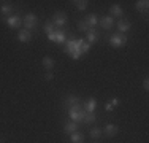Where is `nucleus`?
<instances>
[{
  "label": "nucleus",
  "instance_id": "nucleus-1",
  "mask_svg": "<svg viewBox=\"0 0 149 143\" xmlns=\"http://www.w3.org/2000/svg\"><path fill=\"white\" fill-rule=\"evenodd\" d=\"M84 38H74L73 35H70L68 38H67L65 41V48H63V51H65V54H72L74 51H81V45H83Z\"/></svg>",
  "mask_w": 149,
  "mask_h": 143
},
{
  "label": "nucleus",
  "instance_id": "nucleus-2",
  "mask_svg": "<svg viewBox=\"0 0 149 143\" xmlns=\"http://www.w3.org/2000/svg\"><path fill=\"white\" fill-rule=\"evenodd\" d=\"M68 116L70 119L73 121V123L79 124L84 121V116H86V111L83 110V105H79V103H76V105L70 107L68 108Z\"/></svg>",
  "mask_w": 149,
  "mask_h": 143
},
{
  "label": "nucleus",
  "instance_id": "nucleus-3",
  "mask_svg": "<svg viewBox=\"0 0 149 143\" xmlns=\"http://www.w3.org/2000/svg\"><path fill=\"white\" fill-rule=\"evenodd\" d=\"M127 41H129V38H127V35L125 34H114V35H111V37L108 38V43H109V46H113V48H124V46L127 45Z\"/></svg>",
  "mask_w": 149,
  "mask_h": 143
},
{
  "label": "nucleus",
  "instance_id": "nucleus-4",
  "mask_svg": "<svg viewBox=\"0 0 149 143\" xmlns=\"http://www.w3.org/2000/svg\"><path fill=\"white\" fill-rule=\"evenodd\" d=\"M22 26L26 30H35L38 26V18L35 16L33 13H26L24 14V19H22Z\"/></svg>",
  "mask_w": 149,
  "mask_h": 143
},
{
  "label": "nucleus",
  "instance_id": "nucleus-5",
  "mask_svg": "<svg viewBox=\"0 0 149 143\" xmlns=\"http://www.w3.org/2000/svg\"><path fill=\"white\" fill-rule=\"evenodd\" d=\"M67 22H68V19H67V13H63V11H56L54 13V16H52V24H54L57 29L65 27Z\"/></svg>",
  "mask_w": 149,
  "mask_h": 143
},
{
  "label": "nucleus",
  "instance_id": "nucleus-6",
  "mask_svg": "<svg viewBox=\"0 0 149 143\" xmlns=\"http://www.w3.org/2000/svg\"><path fill=\"white\" fill-rule=\"evenodd\" d=\"M5 22H6V26L11 27V29H19L22 26V19H21V16H17V14H13V16L6 18Z\"/></svg>",
  "mask_w": 149,
  "mask_h": 143
},
{
  "label": "nucleus",
  "instance_id": "nucleus-7",
  "mask_svg": "<svg viewBox=\"0 0 149 143\" xmlns=\"http://www.w3.org/2000/svg\"><path fill=\"white\" fill-rule=\"evenodd\" d=\"M98 26L102 29H105V30H109V29L114 27V18L111 16H102V19L98 21Z\"/></svg>",
  "mask_w": 149,
  "mask_h": 143
},
{
  "label": "nucleus",
  "instance_id": "nucleus-8",
  "mask_svg": "<svg viewBox=\"0 0 149 143\" xmlns=\"http://www.w3.org/2000/svg\"><path fill=\"white\" fill-rule=\"evenodd\" d=\"M102 132L106 135V137H114V135H118V132H119V127L116 126V124H113V123H109V124H106V126L102 129Z\"/></svg>",
  "mask_w": 149,
  "mask_h": 143
},
{
  "label": "nucleus",
  "instance_id": "nucleus-9",
  "mask_svg": "<svg viewBox=\"0 0 149 143\" xmlns=\"http://www.w3.org/2000/svg\"><path fill=\"white\" fill-rule=\"evenodd\" d=\"M95 108H97V100H95L94 97H89L87 100H84L83 103V110L86 113H94Z\"/></svg>",
  "mask_w": 149,
  "mask_h": 143
},
{
  "label": "nucleus",
  "instance_id": "nucleus-10",
  "mask_svg": "<svg viewBox=\"0 0 149 143\" xmlns=\"http://www.w3.org/2000/svg\"><path fill=\"white\" fill-rule=\"evenodd\" d=\"M98 38H100V34H98V32L95 30V29H91L89 32H86V38H84V40H86V41L92 46L94 43H97V41H98Z\"/></svg>",
  "mask_w": 149,
  "mask_h": 143
},
{
  "label": "nucleus",
  "instance_id": "nucleus-11",
  "mask_svg": "<svg viewBox=\"0 0 149 143\" xmlns=\"http://www.w3.org/2000/svg\"><path fill=\"white\" fill-rule=\"evenodd\" d=\"M13 11H15V8H13V5H10V3H3V5L0 6V14H2L3 21H5L6 18L13 16Z\"/></svg>",
  "mask_w": 149,
  "mask_h": 143
},
{
  "label": "nucleus",
  "instance_id": "nucleus-12",
  "mask_svg": "<svg viewBox=\"0 0 149 143\" xmlns=\"http://www.w3.org/2000/svg\"><path fill=\"white\" fill-rule=\"evenodd\" d=\"M17 40L21 43H29L32 40V32L26 30V29H19V32H17Z\"/></svg>",
  "mask_w": 149,
  "mask_h": 143
},
{
  "label": "nucleus",
  "instance_id": "nucleus-13",
  "mask_svg": "<svg viewBox=\"0 0 149 143\" xmlns=\"http://www.w3.org/2000/svg\"><path fill=\"white\" fill-rule=\"evenodd\" d=\"M83 21L87 24V26H89V29H95V27L98 26V18H97V14H95V13L87 14V16L84 18Z\"/></svg>",
  "mask_w": 149,
  "mask_h": 143
},
{
  "label": "nucleus",
  "instance_id": "nucleus-14",
  "mask_svg": "<svg viewBox=\"0 0 149 143\" xmlns=\"http://www.w3.org/2000/svg\"><path fill=\"white\" fill-rule=\"evenodd\" d=\"M67 38H68V35H67L65 30H62V29H56V43H57V45H65Z\"/></svg>",
  "mask_w": 149,
  "mask_h": 143
},
{
  "label": "nucleus",
  "instance_id": "nucleus-15",
  "mask_svg": "<svg viewBox=\"0 0 149 143\" xmlns=\"http://www.w3.org/2000/svg\"><path fill=\"white\" fill-rule=\"evenodd\" d=\"M109 16H111V18H122V16H124L122 6L118 5V3H114V5L109 8Z\"/></svg>",
  "mask_w": 149,
  "mask_h": 143
},
{
  "label": "nucleus",
  "instance_id": "nucleus-16",
  "mask_svg": "<svg viewBox=\"0 0 149 143\" xmlns=\"http://www.w3.org/2000/svg\"><path fill=\"white\" fill-rule=\"evenodd\" d=\"M116 26L119 29V34H127V32L130 30V27H132V22H130V21H125V19H120Z\"/></svg>",
  "mask_w": 149,
  "mask_h": 143
},
{
  "label": "nucleus",
  "instance_id": "nucleus-17",
  "mask_svg": "<svg viewBox=\"0 0 149 143\" xmlns=\"http://www.w3.org/2000/svg\"><path fill=\"white\" fill-rule=\"evenodd\" d=\"M76 103H79V99H78L76 95H67L65 100H63V108H65V110H68L70 107L76 105Z\"/></svg>",
  "mask_w": 149,
  "mask_h": 143
},
{
  "label": "nucleus",
  "instance_id": "nucleus-18",
  "mask_svg": "<svg viewBox=\"0 0 149 143\" xmlns=\"http://www.w3.org/2000/svg\"><path fill=\"white\" fill-rule=\"evenodd\" d=\"M74 132H78V124H76V123H73V121H70V123L63 124V134H68V135H72V134H74Z\"/></svg>",
  "mask_w": 149,
  "mask_h": 143
},
{
  "label": "nucleus",
  "instance_id": "nucleus-19",
  "mask_svg": "<svg viewBox=\"0 0 149 143\" xmlns=\"http://www.w3.org/2000/svg\"><path fill=\"white\" fill-rule=\"evenodd\" d=\"M135 8H136V11H140V13H148L149 2L148 0H138V2L135 3Z\"/></svg>",
  "mask_w": 149,
  "mask_h": 143
},
{
  "label": "nucleus",
  "instance_id": "nucleus-20",
  "mask_svg": "<svg viewBox=\"0 0 149 143\" xmlns=\"http://www.w3.org/2000/svg\"><path fill=\"white\" fill-rule=\"evenodd\" d=\"M119 105V99H111V100H108V102L105 103V110L108 113H111V111H114V108Z\"/></svg>",
  "mask_w": 149,
  "mask_h": 143
},
{
  "label": "nucleus",
  "instance_id": "nucleus-21",
  "mask_svg": "<svg viewBox=\"0 0 149 143\" xmlns=\"http://www.w3.org/2000/svg\"><path fill=\"white\" fill-rule=\"evenodd\" d=\"M70 143H84V134L83 132H74L70 135Z\"/></svg>",
  "mask_w": 149,
  "mask_h": 143
},
{
  "label": "nucleus",
  "instance_id": "nucleus-22",
  "mask_svg": "<svg viewBox=\"0 0 149 143\" xmlns=\"http://www.w3.org/2000/svg\"><path fill=\"white\" fill-rule=\"evenodd\" d=\"M54 59L52 57H43V67L48 72H52V69H54Z\"/></svg>",
  "mask_w": 149,
  "mask_h": 143
},
{
  "label": "nucleus",
  "instance_id": "nucleus-23",
  "mask_svg": "<svg viewBox=\"0 0 149 143\" xmlns=\"http://www.w3.org/2000/svg\"><path fill=\"white\" fill-rule=\"evenodd\" d=\"M43 30H45V34H46V35L56 30V26L52 24V21H51V19H48V21H46V22L43 24Z\"/></svg>",
  "mask_w": 149,
  "mask_h": 143
},
{
  "label": "nucleus",
  "instance_id": "nucleus-24",
  "mask_svg": "<svg viewBox=\"0 0 149 143\" xmlns=\"http://www.w3.org/2000/svg\"><path fill=\"white\" fill-rule=\"evenodd\" d=\"M74 6H76V10H79V11H84V10L89 6V2L87 0H76V2H73Z\"/></svg>",
  "mask_w": 149,
  "mask_h": 143
},
{
  "label": "nucleus",
  "instance_id": "nucleus-25",
  "mask_svg": "<svg viewBox=\"0 0 149 143\" xmlns=\"http://www.w3.org/2000/svg\"><path fill=\"white\" fill-rule=\"evenodd\" d=\"M95 121H97V114H95V113H86L83 124H94Z\"/></svg>",
  "mask_w": 149,
  "mask_h": 143
},
{
  "label": "nucleus",
  "instance_id": "nucleus-26",
  "mask_svg": "<svg viewBox=\"0 0 149 143\" xmlns=\"http://www.w3.org/2000/svg\"><path fill=\"white\" fill-rule=\"evenodd\" d=\"M102 134H103V132H102V129H100V127H92L91 130H89V135H91L92 138H94V140L100 138V137H102Z\"/></svg>",
  "mask_w": 149,
  "mask_h": 143
},
{
  "label": "nucleus",
  "instance_id": "nucleus-27",
  "mask_svg": "<svg viewBox=\"0 0 149 143\" xmlns=\"http://www.w3.org/2000/svg\"><path fill=\"white\" fill-rule=\"evenodd\" d=\"M76 26H78V30H79V32H89V30H91L89 26H87V24L84 22V21H78Z\"/></svg>",
  "mask_w": 149,
  "mask_h": 143
},
{
  "label": "nucleus",
  "instance_id": "nucleus-28",
  "mask_svg": "<svg viewBox=\"0 0 149 143\" xmlns=\"http://www.w3.org/2000/svg\"><path fill=\"white\" fill-rule=\"evenodd\" d=\"M91 48H92V46H91L86 40H84V41H83V45H81V54H83V56H84V54H87V53L91 51Z\"/></svg>",
  "mask_w": 149,
  "mask_h": 143
},
{
  "label": "nucleus",
  "instance_id": "nucleus-29",
  "mask_svg": "<svg viewBox=\"0 0 149 143\" xmlns=\"http://www.w3.org/2000/svg\"><path fill=\"white\" fill-rule=\"evenodd\" d=\"M45 80H46V81H52V80H54V73H52V72H46Z\"/></svg>",
  "mask_w": 149,
  "mask_h": 143
},
{
  "label": "nucleus",
  "instance_id": "nucleus-30",
  "mask_svg": "<svg viewBox=\"0 0 149 143\" xmlns=\"http://www.w3.org/2000/svg\"><path fill=\"white\" fill-rule=\"evenodd\" d=\"M48 40L56 43V30H54V32H51V34H48Z\"/></svg>",
  "mask_w": 149,
  "mask_h": 143
},
{
  "label": "nucleus",
  "instance_id": "nucleus-31",
  "mask_svg": "<svg viewBox=\"0 0 149 143\" xmlns=\"http://www.w3.org/2000/svg\"><path fill=\"white\" fill-rule=\"evenodd\" d=\"M143 89H144V91H148V89H149V78H144V80H143Z\"/></svg>",
  "mask_w": 149,
  "mask_h": 143
},
{
  "label": "nucleus",
  "instance_id": "nucleus-32",
  "mask_svg": "<svg viewBox=\"0 0 149 143\" xmlns=\"http://www.w3.org/2000/svg\"><path fill=\"white\" fill-rule=\"evenodd\" d=\"M92 143H98V142H97V140H94V142H92Z\"/></svg>",
  "mask_w": 149,
  "mask_h": 143
},
{
  "label": "nucleus",
  "instance_id": "nucleus-33",
  "mask_svg": "<svg viewBox=\"0 0 149 143\" xmlns=\"http://www.w3.org/2000/svg\"><path fill=\"white\" fill-rule=\"evenodd\" d=\"M0 143H2V140H0Z\"/></svg>",
  "mask_w": 149,
  "mask_h": 143
}]
</instances>
